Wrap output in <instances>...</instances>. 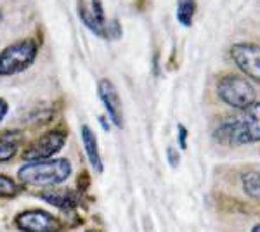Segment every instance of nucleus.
I'll return each instance as SVG.
<instances>
[{"mask_svg":"<svg viewBox=\"0 0 260 232\" xmlns=\"http://www.w3.org/2000/svg\"><path fill=\"white\" fill-rule=\"evenodd\" d=\"M16 154V146L11 142H0V161H7Z\"/></svg>","mask_w":260,"mask_h":232,"instance_id":"14","label":"nucleus"},{"mask_svg":"<svg viewBox=\"0 0 260 232\" xmlns=\"http://www.w3.org/2000/svg\"><path fill=\"white\" fill-rule=\"evenodd\" d=\"M219 95L225 104L241 109V111L255 103L253 87L250 85L248 80L238 77V75H228V77L220 80Z\"/></svg>","mask_w":260,"mask_h":232,"instance_id":"3","label":"nucleus"},{"mask_svg":"<svg viewBox=\"0 0 260 232\" xmlns=\"http://www.w3.org/2000/svg\"><path fill=\"white\" fill-rule=\"evenodd\" d=\"M231 57L243 73L260 83V45L236 44L231 47Z\"/></svg>","mask_w":260,"mask_h":232,"instance_id":"4","label":"nucleus"},{"mask_svg":"<svg viewBox=\"0 0 260 232\" xmlns=\"http://www.w3.org/2000/svg\"><path fill=\"white\" fill-rule=\"evenodd\" d=\"M16 194H18V185L14 184V180L0 175V196L12 197V196H16Z\"/></svg>","mask_w":260,"mask_h":232,"instance_id":"13","label":"nucleus"},{"mask_svg":"<svg viewBox=\"0 0 260 232\" xmlns=\"http://www.w3.org/2000/svg\"><path fill=\"white\" fill-rule=\"evenodd\" d=\"M240 120L243 128H245L246 137H248V142L260 141V103L255 101L246 109H243Z\"/></svg>","mask_w":260,"mask_h":232,"instance_id":"8","label":"nucleus"},{"mask_svg":"<svg viewBox=\"0 0 260 232\" xmlns=\"http://www.w3.org/2000/svg\"><path fill=\"white\" fill-rule=\"evenodd\" d=\"M0 16H2V14H0Z\"/></svg>","mask_w":260,"mask_h":232,"instance_id":"19","label":"nucleus"},{"mask_svg":"<svg viewBox=\"0 0 260 232\" xmlns=\"http://www.w3.org/2000/svg\"><path fill=\"white\" fill-rule=\"evenodd\" d=\"M179 144L182 149H186L187 147V130L184 125H179Z\"/></svg>","mask_w":260,"mask_h":232,"instance_id":"16","label":"nucleus"},{"mask_svg":"<svg viewBox=\"0 0 260 232\" xmlns=\"http://www.w3.org/2000/svg\"><path fill=\"white\" fill-rule=\"evenodd\" d=\"M82 141H83V147H85L89 161L92 167H94V170L103 172V163H101L99 147H98V137L94 136L90 126H82Z\"/></svg>","mask_w":260,"mask_h":232,"instance_id":"9","label":"nucleus"},{"mask_svg":"<svg viewBox=\"0 0 260 232\" xmlns=\"http://www.w3.org/2000/svg\"><path fill=\"white\" fill-rule=\"evenodd\" d=\"M16 225L24 232H57L59 220L47 212H24L16 218Z\"/></svg>","mask_w":260,"mask_h":232,"instance_id":"5","label":"nucleus"},{"mask_svg":"<svg viewBox=\"0 0 260 232\" xmlns=\"http://www.w3.org/2000/svg\"><path fill=\"white\" fill-rule=\"evenodd\" d=\"M71 174V164L68 159H42L33 161L19 168V180L26 185L35 187H52L64 182Z\"/></svg>","mask_w":260,"mask_h":232,"instance_id":"1","label":"nucleus"},{"mask_svg":"<svg viewBox=\"0 0 260 232\" xmlns=\"http://www.w3.org/2000/svg\"><path fill=\"white\" fill-rule=\"evenodd\" d=\"M251 232H260V223H258V225H255V227H253V230H251Z\"/></svg>","mask_w":260,"mask_h":232,"instance_id":"18","label":"nucleus"},{"mask_svg":"<svg viewBox=\"0 0 260 232\" xmlns=\"http://www.w3.org/2000/svg\"><path fill=\"white\" fill-rule=\"evenodd\" d=\"M98 92L108 115H110V120L120 128L123 125V113H121V103L115 85L111 82H108V80H101L98 85Z\"/></svg>","mask_w":260,"mask_h":232,"instance_id":"7","label":"nucleus"},{"mask_svg":"<svg viewBox=\"0 0 260 232\" xmlns=\"http://www.w3.org/2000/svg\"><path fill=\"white\" fill-rule=\"evenodd\" d=\"M66 136L62 132H49L44 137H40L39 141L33 144L30 149L24 153V159L28 161H42L47 159L56 153H59L62 144H64Z\"/></svg>","mask_w":260,"mask_h":232,"instance_id":"6","label":"nucleus"},{"mask_svg":"<svg viewBox=\"0 0 260 232\" xmlns=\"http://www.w3.org/2000/svg\"><path fill=\"white\" fill-rule=\"evenodd\" d=\"M42 200H45L50 205H56L59 208H71L77 205V196L73 192L64 189V191H49L42 194Z\"/></svg>","mask_w":260,"mask_h":232,"instance_id":"10","label":"nucleus"},{"mask_svg":"<svg viewBox=\"0 0 260 232\" xmlns=\"http://www.w3.org/2000/svg\"><path fill=\"white\" fill-rule=\"evenodd\" d=\"M7 109H9V108H7V103H6V101L0 99V121H2L4 116L7 115Z\"/></svg>","mask_w":260,"mask_h":232,"instance_id":"17","label":"nucleus"},{"mask_svg":"<svg viewBox=\"0 0 260 232\" xmlns=\"http://www.w3.org/2000/svg\"><path fill=\"white\" fill-rule=\"evenodd\" d=\"M194 14H196L194 0H179L177 2V21L182 24V26H191Z\"/></svg>","mask_w":260,"mask_h":232,"instance_id":"11","label":"nucleus"},{"mask_svg":"<svg viewBox=\"0 0 260 232\" xmlns=\"http://www.w3.org/2000/svg\"><path fill=\"white\" fill-rule=\"evenodd\" d=\"M167 159H169V163L174 168L179 164V161H180V159H179V153L174 149V147H167Z\"/></svg>","mask_w":260,"mask_h":232,"instance_id":"15","label":"nucleus"},{"mask_svg":"<svg viewBox=\"0 0 260 232\" xmlns=\"http://www.w3.org/2000/svg\"><path fill=\"white\" fill-rule=\"evenodd\" d=\"M243 185L251 197H260V172H246L243 174Z\"/></svg>","mask_w":260,"mask_h":232,"instance_id":"12","label":"nucleus"},{"mask_svg":"<svg viewBox=\"0 0 260 232\" xmlns=\"http://www.w3.org/2000/svg\"><path fill=\"white\" fill-rule=\"evenodd\" d=\"M37 44L30 39L11 44L0 52V75L11 77L19 71H24L37 57Z\"/></svg>","mask_w":260,"mask_h":232,"instance_id":"2","label":"nucleus"}]
</instances>
